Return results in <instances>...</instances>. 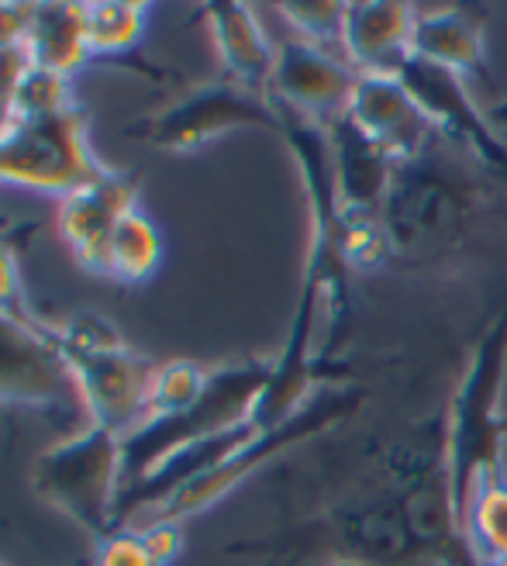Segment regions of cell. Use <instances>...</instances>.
<instances>
[{"label":"cell","mask_w":507,"mask_h":566,"mask_svg":"<svg viewBox=\"0 0 507 566\" xmlns=\"http://www.w3.org/2000/svg\"><path fill=\"white\" fill-rule=\"evenodd\" d=\"M504 384H507V304L487 325V332L476 338L473 356L445 408L442 467L463 528L473 501L497 484H507Z\"/></svg>","instance_id":"1"},{"label":"cell","mask_w":507,"mask_h":566,"mask_svg":"<svg viewBox=\"0 0 507 566\" xmlns=\"http://www.w3.org/2000/svg\"><path fill=\"white\" fill-rule=\"evenodd\" d=\"M273 374V359H235L218 370H208L201 401L173 418H149L122 439V491L138 488L149 473H156L177 452L201 446L214 436L239 429L252 415L266 380Z\"/></svg>","instance_id":"2"},{"label":"cell","mask_w":507,"mask_h":566,"mask_svg":"<svg viewBox=\"0 0 507 566\" xmlns=\"http://www.w3.org/2000/svg\"><path fill=\"white\" fill-rule=\"evenodd\" d=\"M55 346L94 424L125 439L146 421V394L156 363L135 353L107 318L76 311L73 318L55 325Z\"/></svg>","instance_id":"3"},{"label":"cell","mask_w":507,"mask_h":566,"mask_svg":"<svg viewBox=\"0 0 507 566\" xmlns=\"http://www.w3.org/2000/svg\"><path fill=\"white\" fill-rule=\"evenodd\" d=\"M32 491L101 543L115 532L118 515L122 436L87 421L66 442L39 452L32 463Z\"/></svg>","instance_id":"4"},{"label":"cell","mask_w":507,"mask_h":566,"mask_svg":"<svg viewBox=\"0 0 507 566\" xmlns=\"http://www.w3.org/2000/svg\"><path fill=\"white\" fill-rule=\"evenodd\" d=\"M239 128H266L279 135L284 122H279V111L270 94L249 91L242 83L221 76L187 91L162 111L138 118L128 125V135L162 153H197L218 135Z\"/></svg>","instance_id":"5"},{"label":"cell","mask_w":507,"mask_h":566,"mask_svg":"<svg viewBox=\"0 0 507 566\" xmlns=\"http://www.w3.org/2000/svg\"><path fill=\"white\" fill-rule=\"evenodd\" d=\"M104 169L107 166L91 149L87 115L80 104L52 118L18 122L0 142V184L24 190L66 197L97 180Z\"/></svg>","instance_id":"6"},{"label":"cell","mask_w":507,"mask_h":566,"mask_svg":"<svg viewBox=\"0 0 507 566\" xmlns=\"http://www.w3.org/2000/svg\"><path fill=\"white\" fill-rule=\"evenodd\" d=\"M356 408L352 394H331V398H318L304 411H297L287 424H279L276 432H266L260 439H252L245 449H239L235 457H229L221 467L208 470L204 476L190 480L187 488H180L169 501H162L149 518H169V522H187L193 515L208 512L211 504H218L221 497H229L245 476H252L256 470H263L266 463H273L279 452L311 439L318 432H325L331 421H338L342 415H349Z\"/></svg>","instance_id":"7"},{"label":"cell","mask_w":507,"mask_h":566,"mask_svg":"<svg viewBox=\"0 0 507 566\" xmlns=\"http://www.w3.org/2000/svg\"><path fill=\"white\" fill-rule=\"evenodd\" d=\"M356 83L359 73L338 52L291 35L276 42V63L266 94L276 107L328 128L331 122L346 118Z\"/></svg>","instance_id":"8"},{"label":"cell","mask_w":507,"mask_h":566,"mask_svg":"<svg viewBox=\"0 0 507 566\" xmlns=\"http://www.w3.org/2000/svg\"><path fill=\"white\" fill-rule=\"evenodd\" d=\"M135 208H138V177L107 166L97 180L60 197L55 232H60L76 266H83L94 276H107L110 239H115L122 218Z\"/></svg>","instance_id":"9"},{"label":"cell","mask_w":507,"mask_h":566,"mask_svg":"<svg viewBox=\"0 0 507 566\" xmlns=\"http://www.w3.org/2000/svg\"><path fill=\"white\" fill-rule=\"evenodd\" d=\"M398 76L418 101V107L425 111L435 135H448L487 166H507V142L487 111L473 101L469 83L463 76L432 63H421L414 55Z\"/></svg>","instance_id":"10"},{"label":"cell","mask_w":507,"mask_h":566,"mask_svg":"<svg viewBox=\"0 0 507 566\" xmlns=\"http://www.w3.org/2000/svg\"><path fill=\"white\" fill-rule=\"evenodd\" d=\"M73 377L55 346V325L0 315V405H63Z\"/></svg>","instance_id":"11"},{"label":"cell","mask_w":507,"mask_h":566,"mask_svg":"<svg viewBox=\"0 0 507 566\" xmlns=\"http://www.w3.org/2000/svg\"><path fill=\"white\" fill-rule=\"evenodd\" d=\"M346 118L398 166L425 159L435 142L432 122L418 107L401 76H359Z\"/></svg>","instance_id":"12"},{"label":"cell","mask_w":507,"mask_h":566,"mask_svg":"<svg viewBox=\"0 0 507 566\" xmlns=\"http://www.w3.org/2000/svg\"><path fill=\"white\" fill-rule=\"evenodd\" d=\"M418 8L401 0L346 4L338 52L359 76H398L414 55Z\"/></svg>","instance_id":"13"},{"label":"cell","mask_w":507,"mask_h":566,"mask_svg":"<svg viewBox=\"0 0 507 566\" xmlns=\"http://www.w3.org/2000/svg\"><path fill=\"white\" fill-rule=\"evenodd\" d=\"M328 142H331V166H335V197L342 221L346 224L383 221L387 197L393 190L401 166L380 146H373L362 132H356L349 118H338L328 125Z\"/></svg>","instance_id":"14"},{"label":"cell","mask_w":507,"mask_h":566,"mask_svg":"<svg viewBox=\"0 0 507 566\" xmlns=\"http://www.w3.org/2000/svg\"><path fill=\"white\" fill-rule=\"evenodd\" d=\"M197 18L208 24V35L221 55L224 76L249 91L266 94L276 63V45L270 42L256 11L245 4H204L197 11Z\"/></svg>","instance_id":"15"},{"label":"cell","mask_w":507,"mask_h":566,"mask_svg":"<svg viewBox=\"0 0 507 566\" xmlns=\"http://www.w3.org/2000/svg\"><path fill=\"white\" fill-rule=\"evenodd\" d=\"M414 60L469 80H490L484 24L463 8L421 11L414 24Z\"/></svg>","instance_id":"16"},{"label":"cell","mask_w":507,"mask_h":566,"mask_svg":"<svg viewBox=\"0 0 507 566\" xmlns=\"http://www.w3.org/2000/svg\"><path fill=\"white\" fill-rule=\"evenodd\" d=\"M24 49L32 66L73 76L94 63L87 35V4H32Z\"/></svg>","instance_id":"17"},{"label":"cell","mask_w":507,"mask_h":566,"mask_svg":"<svg viewBox=\"0 0 507 566\" xmlns=\"http://www.w3.org/2000/svg\"><path fill=\"white\" fill-rule=\"evenodd\" d=\"M162 263V235L156 229V221L135 208L122 218L115 239H110V270L107 276L135 287V283H146Z\"/></svg>","instance_id":"18"},{"label":"cell","mask_w":507,"mask_h":566,"mask_svg":"<svg viewBox=\"0 0 507 566\" xmlns=\"http://www.w3.org/2000/svg\"><path fill=\"white\" fill-rule=\"evenodd\" d=\"M149 4H87V35L94 60L131 66L125 55L138 49L146 35ZM135 73H142L131 66Z\"/></svg>","instance_id":"19"},{"label":"cell","mask_w":507,"mask_h":566,"mask_svg":"<svg viewBox=\"0 0 507 566\" xmlns=\"http://www.w3.org/2000/svg\"><path fill=\"white\" fill-rule=\"evenodd\" d=\"M208 384V370L190 359H169L156 366L149 394H146V421L149 418H173L201 401Z\"/></svg>","instance_id":"20"},{"label":"cell","mask_w":507,"mask_h":566,"mask_svg":"<svg viewBox=\"0 0 507 566\" xmlns=\"http://www.w3.org/2000/svg\"><path fill=\"white\" fill-rule=\"evenodd\" d=\"M466 539L484 566L507 559V484H497L473 501L466 515Z\"/></svg>","instance_id":"21"},{"label":"cell","mask_w":507,"mask_h":566,"mask_svg":"<svg viewBox=\"0 0 507 566\" xmlns=\"http://www.w3.org/2000/svg\"><path fill=\"white\" fill-rule=\"evenodd\" d=\"M70 107H76L70 76L42 70V66H32L24 73L21 91H18V122L52 118V115H63Z\"/></svg>","instance_id":"22"},{"label":"cell","mask_w":507,"mask_h":566,"mask_svg":"<svg viewBox=\"0 0 507 566\" xmlns=\"http://www.w3.org/2000/svg\"><path fill=\"white\" fill-rule=\"evenodd\" d=\"M276 14L291 24L294 39L338 52L346 4H279ZM338 55H342V52H338Z\"/></svg>","instance_id":"23"},{"label":"cell","mask_w":507,"mask_h":566,"mask_svg":"<svg viewBox=\"0 0 507 566\" xmlns=\"http://www.w3.org/2000/svg\"><path fill=\"white\" fill-rule=\"evenodd\" d=\"M0 315L18 318V322H42L24 301L21 291V270H18V249H14V232L8 224H0Z\"/></svg>","instance_id":"24"},{"label":"cell","mask_w":507,"mask_h":566,"mask_svg":"<svg viewBox=\"0 0 507 566\" xmlns=\"http://www.w3.org/2000/svg\"><path fill=\"white\" fill-rule=\"evenodd\" d=\"M28 70H32V60H28L24 42L0 45V142L18 125V91Z\"/></svg>","instance_id":"25"},{"label":"cell","mask_w":507,"mask_h":566,"mask_svg":"<svg viewBox=\"0 0 507 566\" xmlns=\"http://www.w3.org/2000/svg\"><path fill=\"white\" fill-rule=\"evenodd\" d=\"M94 566H159V563L146 549L138 528L128 525V528H115V532L104 535V539L97 543Z\"/></svg>","instance_id":"26"},{"label":"cell","mask_w":507,"mask_h":566,"mask_svg":"<svg viewBox=\"0 0 507 566\" xmlns=\"http://www.w3.org/2000/svg\"><path fill=\"white\" fill-rule=\"evenodd\" d=\"M138 535H142L146 549L152 553V559L159 566H173L187 546V532L183 522H169V518H149L146 525H135Z\"/></svg>","instance_id":"27"},{"label":"cell","mask_w":507,"mask_h":566,"mask_svg":"<svg viewBox=\"0 0 507 566\" xmlns=\"http://www.w3.org/2000/svg\"><path fill=\"white\" fill-rule=\"evenodd\" d=\"M28 18H32V4H0V45L24 42Z\"/></svg>","instance_id":"28"},{"label":"cell","mask_w":507,"mask_h":566,"mask_svg":"<svg viewBox=\"0 0 507 566\" xmlns=\"http://www.w3.org/2000/svg\"><path fill=\"white\" fill-rule=\"evenodd\" d=\"M328 566H362V563H356V559H331Z\"/></svg>","instance_id":"29"},{"label":"cell","mask_w":507,"mask_h":566,"mask_svg":"<svg viewBox=\"0 0 507 566\" xmlns=\"http://www.w3.org/2000/svg\"><path fill=\"white\" fill-rule=\"evenodd\" d=\"M490 566H507V559H500V563H490Z\"/></svg>","instance_id":"30"},{"label":"cell","mask_w":507,"mask_h":566,"mask_svg":"<svg viewBox=\"0 0 507 566\" xmlns=\"http://www.w3.org/2000/svg\"><path fill=\"white\" fill-rule=\"evenodd\" d=\"M0 566H4V563H0Z\"/></svg>","instance_id":"31"}]
</instances>
